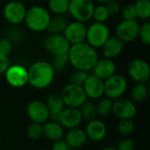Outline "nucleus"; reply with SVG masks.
Segmentation results:
<instances>
[{
	"label": "nucleus",
	"mask_w": 150,
	"mask_h": 150,
	"mask_svg": "<svg viewBox=\"0 0 150 150\" xmlns=\"http://www.w3.org/2000/svg\"><path fill=\"white\" fill-rule=\"evenodd\" d=\"M128 75L137 83H147L149 80V64L143 59H134L128 65Z\"/></svg>",
	"instance_id": "1a4fd4ad"
},
{
	"label": "nucleus",
	"mask_w": 150,
	"mask_h": 150,
	"mask_svg": "<svg viewBox=\"0 0 150 150\" xmlns=\"http://www.w3.org/2000/svg\"><path fill=\"white\" fill-rule=\"evenodd\" d=\"M94 7L92 0H69L68 11L76 21L85 23L92 18Z\"/></svg>",
	"instance_id": "20e7f679"
},
{
	"label": "nucleus",
	"mask_w": 150,
	"mask_h": 150,
	"mask_svg": "<svg viewBox=\"0 0 150 150\" xmlns=\"http://www.w3.org/2000/svg\"><path fill=\"white\" fill-rule=\"evenodd\" d=\"M91 70L94 76L105 81L115 74L116 65L112 59H107V58H103L101 60L98 59Z\"/></svg>",
	"instance_id": "6ab92c4d"
},
{
	"label": "nucleus",
	"mask_w": 150,
	"mask_h": 150,
	"mask_svg": "<svg viewBox=\"0 0 150 150\" xmlns=\"http://www.w3.org/2000/svg\"><path fill=\"white\" fill-rule=\"evenodd\" d=\"M51 19L49 11L40 5H34L26 10L25 23L28 29L33 32H42L47 30Z\"/></svg>",
	"instance_id": "7ed1b4c3"
},
{
	"label": "nucleus",
	"mask_w": 150,
	"mask_h": 150,
	"mask_svg": "<svg viewBox=\"0 0 150 150\" xmlns=\"http://www.w3.org/2000/svg\"><path fill=\"white\" fill-rule=\"evenodd\" d=\"M69 63V62L68 54H65L54 55L50 64L54 71H62L68 66Z\"/></svg>",
	"instance_id": "7c9ffc66"
},
{
	"label": "nucleus",
	"mask_w": 150,
	"mask_h": 150,
	"mask_svg": "<svg viewBox=\"0 0 150 150\" xmlns=\"http://www.w3.org/2000/svg\"><path fill=\"white\" fill-rule=\"evenodd\" d=\"M54 72L50 62L38 61L33 63L27 69L28 83L35 89H45L52 83Z\"/></svg>",
	"instance_id": "f03ea898"
},
{
	"label": "nucleus",
	"mask_w": 150,
	"mask_h": 150,
	"mask_svg": "<svg viewBox=\"0 0 150 150\" xmlns=\"http://www.w3.org/2000/svg\"><path fill=\"white\" fill-rule=\"evenodd\" d=\"M112 112L120 120H133L137 113V108L134 102L120 98L112 104Z\"/></svg>",
	"instance_id": "9b49d317"
},
{
	"label": "nucleus",
	"mask_w": 150,
	"mask_h": 150,
	"mask_svg": "<svg viewBox=\"0 0 150 150\" xmlns=\"http://www.w3.org/2000/svg\"><path fill=\"white\" fill-rule=\"evenodd\" d=\"M6 82L12 87L21 88L28 83L27 69L21 65H11L4 73Z\"/></svg>",
	"instance_id": "f8f14e48"
},
{
	"label": "nucleus",
	"mask_w": 150,
	"mask_h": 150,
	"mask_svg": "<svg viewBox=\"0 0 150 150\" xmlns=\"http://www.w3.org/2000/svg\"><path fill=\"white\" fill-rule=\"evenodd\" d=\"M11 49H12V43L9 39H6V38L0 39V54H1L8 56Z\"/></svg>",
	"instance_id": "4c0bfd02"
},
{
	"label": "nucleus",
	"mask_w": 150,
	"mask_h": 150,
	"mask_svg": "<svg viewBox=\"0 0 150 150\" xmlns=\"http://www.w3.org/2000/svg\"><path fill=\"white\" fill-rule=\"evenodd\" d=\"M87 26L85 23L80 21H73L67 25L63 35L70 45L77 44L85 41Z\"/></svg>",
	"instance_id": "4468645a"
},
{
	"label": "nucleus",
	"mask_w": 150,
	"mask_h": 150,
	"mask_svg": "<svg viewBox=\"0 0 150 150\" xmlns=\"http://www.w3.org/2000/svg\"><path fill=\"white\" fill-rule=\"evenodd\" d=\"M43 135L49 141L55 142L62 139L64 131L63 127L59 122L55 121H46L42 126Z\"/></svg>",
	"instance_id": "4be33fe9"
},
{
	"label": "nucleus",
	"mask_w": 150,
	"mask_h": 150,
	"mask_svg": "<svg viewBox=\"0 0 150 150\" xmlns=\"http://www.w3.org/2000/svg\"><path fill=\"white\" fill-rule=\"evenodd\" d=\"M137 18L141 19H148L150 17L149 0H136L134 4Z\"/></svg>",
	"instance_id": "a878e982"
},
{
	"label": "nucleus",
	"mask_w": 150,
	"mask_h": 150,
	"mask_svg": "<svg viewBox=\"0 0 150 150\" xmlns=\"http://www.w3.org/2000/svg\"><path fill=\"white\" fill-rule=\"evenodd\" d=\"M83 88L87 98L99 99L104 96V81L94 75L88 76L83 84Z\"/></svg>",
	"instance_id": "f3484780"
},
{
	"label": "nucleus",
	"mask_w": 150,
	"mask_h": 150,
	"mask_svg": "<svg viewBox=\"0 0 150 150\" xmlns=\"http://www.w3.org/2000/svg\"><path fill=\"white\" fill-rule=\"evenodd\" d=\"M87 140L88 138L85 131L78 127L69 129L65 136V142L70 149H78L83 147L87 142Z\"/></svg>",
	"instance_id": "412c9836"
},
{
	"label": "nucleus",
	"mask_w": 150,
	"mask_h": 150,
	"mask_svg": "<svg viewBox=\"0 0 150 150\" xmlns=\"http://www.w3.org/2000/svg\"><path fill=\"white\" fill-rule=\"evenodd\" d=\"M27 136L33 141L39 140L42 137L43 135V130H42V125L38 124V123H31L26 130Z\"/></svg>",
	"instance_id": "473e14b6"
},
{
	"label": "nucleus",
	"mask_w": 150,
	"mask_h": 150,
	"mask_svg": "<svg viewBox=\"0 0 150 150\" xmlns=\"http://www.w3.org/2000/svg\"><path fill=\"white\" fill-rule=\"evenodd\" d=\"M98 3H99V4H107L109 1H111V0H96Z\"/></svg>",
	"instance_id": "79ce46f5"
},
{
	"label": "nucleus",
	"mask_w": 150,
	"mask_h": 150,
	"mask_svg": "<svg viewBox=\"0 0 150 150\" xmlns=\"http://www.w3.org/2000/svg\"><path fill=\"white\" fill-rule=\"evenodd\" d=\"M50 114H60V112L65 108V105L62 101L61 95L54 93L47 97L45 102Z\"/></svg>",
	"instance_id": "5701e85b"
},
{
	"label": "nucleus",
	"mask_w": 150,
	"mask_h": 150,
	"mask_svg": "<svg viewBox=\"0 0 150 150\" xmlns=\"http://www.w3.org/2000/svg\"><path fill=\"white\" fill-rule=\"evenodd\" d=\"M61 97L67 107L80 108L87 100V96L83 86L73 83H69L62 89Z\"/></svg>",
	"instance_id": "39448f33"
},
{
	"label": "nucleus",
	"mask_w": 150,
	"mask_h": 150,
	"mask_svg": "<svg viewBox=\"0 0 150 150\" xmlns=\"http://www.w3.org/2000/svg\"><path fill=\"white\" fill-rule=\"evenodd\" d=\"M101 47L104 58L113 59L122 53L124 49V42L117 37H110Z\"/></svg>",
	"instance_id": "aec40b11"
},
{
	"label": "nucleus",
	"mask_w": 150,
	"mask_h": 150,
	"mask_svg": "<svg viewBox=\"0 0 150 150\" xmlns=\"http://www.w3.org/2000/svg\"><path fill=\"white\" fill-rule=\"evenodd\" d=\"M69 62L75 69L89 71L91 70L98 60V54L93 47L86 41L70 46L68 52Z\"/></svg>",
	"instance_id": "f257e3e1"
},
{
	"label": "nucleus",
	"mask_w": 150,
	"mask_h": 150,
	"mask_svg": "<svg viewBox=\"0 0 150 150\" xmlns=\"http://www.w3.org/2000/svg\"><path fill=\"white\" fill-rule=\"evenodd\" d=\"M4 18L11 25L21 24L25 17L26 8L21 2L11 1L7 3L3 11Z\"/></svg>",
	"instance_id": "9d476101"
},
{
	"label": "nucleus",
	"mask_w": 150,
	"mask_h": 150,
	"mask_svg": "<svg viewBox=\"0 0 150 150\" xmlns=\"http://www.w3.org/2000/svg\"><path fill=\"white\" fill-rule=\"evenodd\" d=\"M83 121V117L79 108L66 107L59 114L58 122L62 127L72 129L77 127Z\"/></svg>",
	"instance_id": "dca6fc26"
},
{
	"label": "nucleus",
	"mask_w": 150,
	"mask_h": 150,
	"mask_svg": "<svg viewBox=\"0 0 150 150\" xmlns=\"http://www.w3.org/2000/svg\"><path fill=\"white\" fill-rule=\"evenodd\" d=\"M10 66V60L8 56L0 54V75L4 74Z\"/></svg>",
	"instance_id": "ea45409f"
},
{
	"label": "nucleus",
	"mask_w": 150,
	"mask_h": 150,
	"mask_svg": "<svg viewBox=\"0 0 150 150\" xmlns=\"http://www.w3.org/2000/svg\"><path fill=\"white\" fill-rule=\"evenodd\" d=\"M135 128V124L133 120H120L118 123L117 130L121 136H129L133 134Z\"/></svg>",
	"instance_id": "c756f323"
},
{
	"label": "nucleus",
	"mask_w": 150,
	"mask_h": 150,
	"mask_svg": "<svg viewBox=\"0 0 150 150\" xmlns=\"http://www.w3.org/2000/svg\"><path fill=\"white\" fill-rule=\"evenodd\" d=\"M127 88V81L121 75L114 74L104 81V95L112 100L121 98L126 92Z\"/></svg>",
	"instance_id": "0eeeda50"
},
{
	"label": "nucleus",
	"mask_w": 150,
	"mask_h": 150,
	"mask_svg": "<svg viewBox=\"0 0 150 150\" xmlns=\"http://www.w3.org/2000/svg\"><path fill=\"white\" fill-rule=\"evenodd\" d=\"M149 87L146 83H137L131 92L132 98L136 103H142L144 102L149 97Z\"/></svg>",
	"instance_id": "393cba45"
},
{
	"label": "nucleus",
	"mask_w": 150,
	"mask_h": 150,
	"mask_svg": "<svg viewBox=\"0 0 150 150\" xmlns=\"http://www.w3.org/2000/svg\"><path fill=\"white\" fill-rule=\"evenodd\" d=\"M110 15L108 13V11L105 4H100L98 6L94 7L92 18L95 20V22L98 23H105L108 18Z\"/></svg>",
	"instance_id": "2f4dec72"
},
{
	"label": "nucleus",
	"mask_w": 150,
	"mask_h": 150,
	"mask_svg": "<svg viewBox=\"0 0 150 150\" xmlns=\"http://www.w3.org/2000/svg\"><path fill=\"white\" fill-rule=\"evenodd\" d=\"M138 37L141 39V40L146 44H150V23L149 22H145L142 25H140L139 28V33H138Z\"/></svg>",
	"instance_id": "f704fd0d"
},
{
	"label": "nucleus",
	"mask_w": 150,
	"mask_h": 150,
	"mask_svg": "<svg viewBox=\"0 0 150 150\" xmlns=\"http://www.w3.org/2000/svg\"><path fill=\"white\" fill-rule=\"evenodd\" d=\"M102 150H117V149L115 148V147H105V148H104Z\"/></svg>",
	"instance_id": "37998d69"
},
{
	"label": "nucleus",
	"mask_w": 150,
	"mask_h": 150,
	"mask_svg": "<svg viewBox=\"0 0 150 150\" xmlns=\"http://www.w3.org/2000/svg\"><path fill=\"white\" fill-rule=\"evenodd\" d=\"M70 46V43L63 34L50 33L44 40V47L46 50L53 55L68 54Z\"/></svg>",
	"instance_id": "6e6552de"
},
{
	"label": "nucleus",
	"mask_w": 150,
	"mask_h": 150,
	"mask_svg": "<svg viewBox=\"0 0 150 150\" xmlns=\"http://www.w3.org/2000/svg\"><path fill=\"white\" fill-rule=\"evenodd\" d=\"M67 25L68 23L65 18L58 15L54 18H51L47 30L49 32V33L52 34H63Z\"/></svg>",
	"instance_id": "b1692460"
},
{
	"label": "nucleus",
	"mask_w": 150,
	"mask_h": 150,
	"mask_svg": "<svg viewBox=\"0 0 150 150\" xmlns=\"http://www.w3.org/2000/svg\"><path fill=\"white\" fill-rule=\"evenodd\" d=\"M110 38V30L105 23L94 22L87 27L86 42L94 48L101 47Z\"/></svg>",
	"instance_id": "423d86ee"
},
{
	"label": "nucleus",
	"mask_w": 150,
	"mask_h": 150,
	"mask_svg": "<svg viewBox=\"0 0 150 150\" xmlns=\"http://www.w3.org/2000/svg\"><path fill=\"white\" fill-rule=\"evenodd\" d=\"M112 104H113L112 100L108 98L100 99L96 105L97 115L105 118L109 114H111L112 111Z\"/></svg>",
	"instance_id": "cd10ccee"
},
{
	"label": "nucleus",
	"mask_w": 150,
	"mask_h": 150,
	"mask_svg": "<svg viewBox=\"0 0 150 150\" xmlns=\"http://www.w3.org/2000/svg\"><path fill=\"white\" fill-rule=\"evenodd\" d=\"M140 25L136 20L123 19L116 28V37L122 42L134 41L138 37Z\"/></svg>",
	"instance_id": "ddd939ff"
},
{
	"label": "nucleus",
	"mask_w": 150,
	"mask_h": 150,
	"mask_svg": "<svg viewBox=\"0 0 150 150\" xmlns=\"http://www.w3.org/2000/svg\"><path fill=\"white\" fill-rule=\"evenodd\" d=\"M105 5L107 11H108V13H109L110 16H116L121 11L120 4L116 0H111L107 4H105Z\"/></svg>",
	"instance_id": "e433bc0d"
},
{
	"label": "nucleus",
	"mask_w": 150,
	"mask_h": 150,
	"mask_svg": "<svg viewBox=\"0 0 150 150\" xmlns=\"http://www.w3.org/2000/svg\"><path fill=\"white\" fill-rule=\"evenodd\" d=\"M52 150H70V148L68 145V143L65 142V140L61 139L54 142Z\"/></svg>",
	"instance_id": "a19ab883"
},
{
	"label": "nucleus",
	"mask_w": 150,
	"mask_h": 150,
	"mask_svg": "<svg viewBox=\"0 0 150 150\" xmlns=\"http://www.w3.org/2000/svg\"><path fill=\"white\" fill-rule=\"evenodd\" d=\"M88 76L89 75H88L87 71L76 69L69 76V83L83 86V84L84 83V82L87 79Z\"/></svg>",
	"instance_id": "72a5a7b5"
},
{
	"label": "nucleus",
	"mask_w": 150,
	"mask_h": 150,
	"mask_svg": "<svg viewBox=\"0 0 150 150\" xmlns=\"http://www.w3.org/2000/svg\"><path fill=\"white\" fill-rule=\"evenodd\" d=\"M80 112L83 117V120H91L96 119L97 117V111H96V105H94L93 102L90 100H86L81 106Z\"/></svg>",
	"instance_id": "c85d7f7f"
},
{
	"label": "nucleus",
	"mask_w": 150,
	"mask_h": 150,
	"mask_svg": "<svg viewBox=\"0 0 150 150\" xmlns=\"http://www.w3.org/2000/svg\"><path fill=\"white\" fill-rule=\"evenodd\" d=\"M134 142L132 140L128 138H124L121 139L116 146L117 150H134Z\"/></svg>",
	"instance_id": "58836bf2"
},
{
	"label": "nucleus",
	"mask_w": 150,
	"mask_h": 150,
	"mask_svg": "<svg viewBox=\"0 0 150 150\" xmlns=\"http://www.w3.org/2000/svg\"><path fill=\"white\" fill-rule=\"evenodd\" d=\"M69 0H48V9L56 15H62L69 11Z\"/></svg>",
	"instance_id": "bb28decb"
},
{
	"label": "nucleus",
	"mask_w": 150,
	"mask_h": 150,
	"mask_svg": "<svg viewBox=\"0 0 150 150\" xmlns=\"http://www.w3.org/2000/svg\"><path fill=\"white\" fill-rule=\"evenodd\" d=\"M122 17L126 20H136L137 16L134 4H127L122 10Z\"/></svg>",
	"instance_id": "c9c22d12"
},
{
	"label": "nucleus",
	"mask_w": 150,
	"mask_h": 150,
	"mask_svg": "<svg viewBox=\"0 0 150 150\" xmlns=\"http://www.w3.org/2000/svg\"><path fill=\"white\" fill-rule=\"evenodd\" d=\"M84 131L88 139L92 142H98L105 139L107 133V128L103 121L94 119L88 122Z\"/></svg>",
	"instance_id": "a211bd4d"
},
{
	"label": "nucleus",
	"mask_w": 150,
	"mask_h": 150,
	"mask_svg": "<svg viewBox=\"0 0 150 150\" xmlns=\"http://www.w3.org/2000/svg\"><path fill=\"white\" fill-rule=\"evenodd\" d=\"M27 116L32 122L38 124H44L49 119V111L46 105V103L40 100L32 101L26 109Z\"/></svg>",
	"instance_id": "2eb2a0df"
}]
</instances>
